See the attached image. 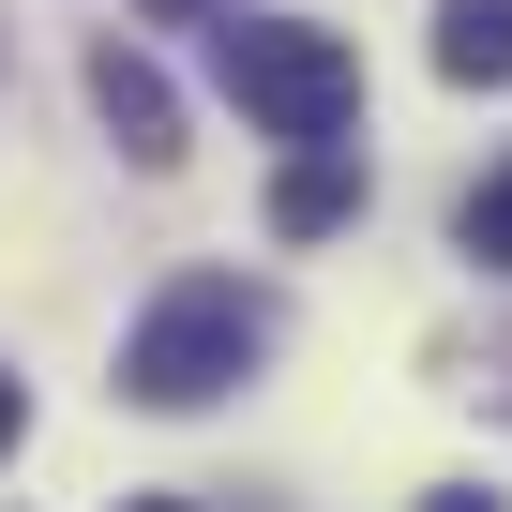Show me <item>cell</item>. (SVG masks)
I'll return each mask as SVG.
<instances>
[{
    "instance_id": "obj_10",
    "label": "cell",
    "mask_w": 512,
    "mask_h": 512,
    "mask_svg": "<svg viewBox=\"0 0 512 512\" xmlns=\"http://www.w3.org/2000/svg\"><path fill=\"white\" fill-rule=\"evenodd\" d=\"M121 512H196V497H121Z\"/></svg>"
},
{
    "instance_id": "obj_7",
    "label": "cell",
    "mask_w": 512,
    "mask_h": 512,
    "mask_svg": "<svg viewBox=\"0 0 512 512\" xmlns=\"http://www.w3.org/2000/svg\"><path fill=\"white\" fill-rule=\"evenodd\" d=\"M422 512H512V497H482V482H437V497H422Z\"/></svg>"
},
{
    "instance_id": "obj_9",
    "label": "cell",
    "mask_w": 512,
    "mask_h": 512,
    "mask_svg": "<svg viewBox=\"0 0 512 512\" xmlns=\"http://www.w3.org/2000/svg\"><path fill=\"white\" fill-rule=\"evenodd\" d=\"M151 16H226V0H151Z\"/></svg>"
},
{
    "instance_id": "obj_5",
    "label": "cell",
    "mask_w": 512,
    "mask_h": 512,
    "mask_svg": "<svg viewBox=\"0 0 512 512\" xmlns=\"http://www.w3.org/2000/svg\"><path fill=\"white\" fill-rule=\"evenodd\" d=\"M437 76L452 91H512V0H437Z\"/></svg>"
},
{
    "instance_id": "obj_8",
    "label": "cell",
    "mask_w": 512,
    "mask_h": 512,
    "mask_svg": "<svg viewBox=\"0 0 512 512\" xmlns=\"http://www.w3.org/2000/svg\"><path fill=\"white\" fill-rule=\"evenodd\" d=\"M16 437H31V392H16V377H0V452H16Z\"/></svg>"
},
{
    "instance_id": "obj_1",
    "label": "cell",
    "mask_w": 512,
    "mask_h": 512,
    "mask_svg": "<svg viewBox=\"0 0 512 512\" xmlns=\"http://www.w3.org/2000/svg\"><path fill=\"white\" fill-rule=\"evenodd\" d=\"M211 76L287 151H347L362 136V46H332L317 16H211Z\"/></svg>"
},
{
    "instance_id": "obj_6",
    "label": "cell",
    "mask_w": 512,
    "mask_h": 512,
    "mask_svg": "<svg viewBox=\"0 0 512 512\" xmlns=\"http://www.w3.org/2000/svg\"><path fill=\"white\" fill-rule=\"evenodd\" d=\"M452 241H467L482 272L512 287V166H482V181H467V211H452Z\"/></svg>"
},
{
    "instance_id": "obj_4",
    "label": "cell",
    "mask_w": 512,
    "mask_h": 512,
    "mask_svg": "<svg viewBox=\"0 0 512 512\" xmlns=\"http://www.w3.org/2000/svg\"><path fill=\"white\" fill-rule=\"evenodd\" d=\"M332 226H362V136L287 151V181H272V241H332Z\"/></svg>"
},
{
    "instance_id": "obj_2",
    "label": "cell",
    "mask_w": 512,
    "mask_h": 512,
    "mask_svg": "<svg viewBox=\"0 0 512 512\" xmlns=\"http://www.w3.org/2000/svg\"><path fill=\"white\" fill-rule=\"evenodd\" d=\"M256 347H272V302H256L241 272H181V287L121 332V392H136V407H211L226 377H256Z\"/></svg>"
},
{
    "instance_id": "obj_3",
    "label": "cell",
    "mask_w": 512,
    "mask_h": 512,
    "mask_svg": "<svg viewBox=\"0 0 512 512\" xmlns=\"http://www.w3.org/2000/svg\"><path fill=\"white\" fill-rule=\"evenodd\" d=\"M91 106H106V136H121L136 166H181V106H166V76H151L136 46H91Z\"/></svg>"
}]
</instances>
